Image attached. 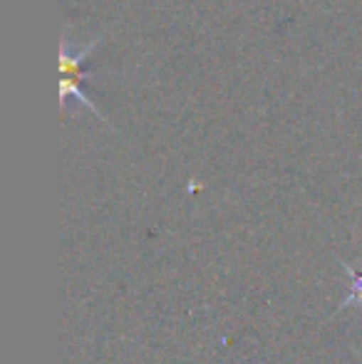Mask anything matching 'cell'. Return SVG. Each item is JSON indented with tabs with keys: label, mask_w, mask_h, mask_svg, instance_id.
I'll list each match as a JSON object with an SVG mask.
<instances>
[{
	"label": "cell",
	"mask_w": 362,
	"mask_h": 364,
	"mask_svg": "<svg viewBox=\"0 0 362 364\" xmlns=\"http://www.w3.org/2000/svg\"><path fill=\"white\" fill-rule=\"evenodd\" d=\"M97 43H100V35H97L95 40H90V43L78 45V48H75L68 38H63V45H60V105L68 107L70 100H75L78 105L90 107L97 117H102L100 107H97L95 102L85 95L82 85H80V82H82V77H85L82 63H85V58H87L92 50H95Z\"/></svg>",
	"instance_id": "cell-1"
}]
</instances>
